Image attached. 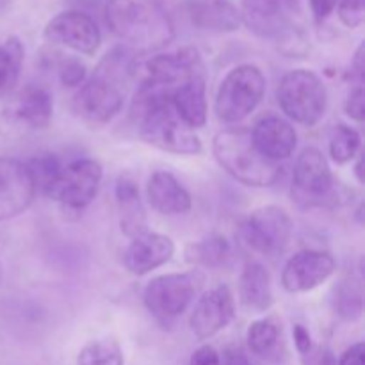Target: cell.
I'll use <instances>...</instances> for the list:
<instances>
[{"label":"cell","instance_id":"6da1fadb","mask_svg":"<svg viewBox=\"0 0 365 365\" xmlns=\"http://www.w3.org/2000/svg\"><path fill=\"white\" fill-rule=\"evenodd\" d=\"M130 118L139 138L175 155H200L203 145L171 103L170 89L139 88L132 100Z\"/></svg>","mask_w":365,"mask_h":365},{"label":"cell","instance_id":"7a4b0ae2","mask_svg":"<svg viewBox=\"0 0 365 365\" xmlns=\"http://www.w3.org/2000/svg\"><path fill=\"white\" fill-rule=\"evenodd\" d=\"M134 59L127 48H114L106 53L93 75L86 78L73 98L75 113L91 123H107L121 110L125 102L123 82L130 78Z\"/></svg>","mask_w":365,"mask_h":365},{"label":"cell","instance_id":"3957f363","mask_svg":"<svg viewBox=\"0 0 365 365\" xmlns=\"http://www.w3.org/2000/svg\"><path fill=\"white\" fill-rule=\"evenodd\" d=\"M110 31L141 52L164 48L175 38V25L159 0H107Z\"/></svg>","mask_w":365,"mask_h":365},{"label":"cell","instance_id":"277c9868","mask_svg":"<svg viewBox=\"0 0 365 365\" xmlns=\"http://www.w3.org/2000/svg\"><path fill=\"white\" fill-rule=\"evenodd\" d=\"M217 164L234 180L248 187H271L282 177L280 163L266 159L255 148L248 128L230 127L217 132L212 141Z\"/></svg>","mask_w":365,"mask_h":365},{"label":"cell","instance_id":"5b68a950","mask_svg":"<svg viewBox=\"0 0 365 365\" xmlns=\"http://www.w3.org/2000/svg\"><path fill=\"white\" fill-rule=\"evenodd\" d=\"M278 106L294 123L314 127L327 114L328 91L317 73L305 68L291 70L278 86Z\"/></svg>","mask_w":365,"mask_h":365},{"label":"cell","instance_id":"8992f818","mask_svg":"<svg viewBox=\"0 0 365 365\" xmlns=\"http://www.w3.org/2000/svg\"><path fill=\"white\" fill-rule=\"evenodd\" d=\"M266 93V77L255 64L235 66L221 81L214 110L220 121L228 125L241 123L260 106Z\"/></svg>","mask_w":365,"mask_h":365},{"label":"cell","instance_id":"52a82bcc","mask_svg":"<svg viewBox=\"0 0 365 365\" xmlns=\"http://www.w3.org/2000/svg\"><path fill=\"white\" fill-rule=\"evenodd\" d=\"M203 75L202 56L195 46H182L175 52L134 57L130 63V78L139 88L173 89L189 78Z\"/></svg>","mask_w":365,"mask_h":365},{"label":"cell","instance_id":"ba28073f","mask_svg":"<svg viewBox=\"0 0 365 365\" xmlns=\"http://www.w3.org/2000/svg\"><path fill=\"white\" fill-rule=\"evenodd\" d=\"M291 195L292 202L302 209L330 207L339 203V185L321 150L310 146L299 153L292 171Z\"/></svg>","mask_w":365,"mask_h":365},{"label":"cell","instance_id":"9c48e42d","mask_svg":"<svg viewBox=\"0 0 365 365\" xmlns=\"http://www.w3.org/2000/svg\"><path fill=\"white\" fill-rule=\"evenodd\" d=\"M202 282L203 277L198 271L160 274L146 284L143 303L160 324H170L195 302Z\"/></svg>","mask_w":365,"mask_h":365},{"label":"cell","instance_id":"30bf717a","mask_svg":"<svg viewBox=\"0 0 365 365\" xmlns=\"http://www.w3.org/2000/svg\"><path fill=\"white\" fill-rule=\"evenodd\" d=\"M292 220L282 207L264 205L252 210L239 225V239L253 253L277 257L292 237Z\"/></svg>","mask_w":365,"mask_h":365},{"label":"cell","instance_id":"8fae6325","mask_svg":"<svg viewBox=\"0 0 365 365\" xmlns=\"http://www.w3.org/2000/svg\"><path fill=\"white\" fill-rule=\"evenodd\" d=\"M103 170L98 160L77 159L61 168L59 173L45 185V195L66 209L82 210L96 198Z\"/></svg>","mask_w":365,"mask_h":365},{"label":"cell","instance_id":"7c38bea8","mask_svg":"<svg viewBox=\"0 0 365 365\" xmlns=\"http://www.w3.org/2000/svg\"><path fill=\"white\" fill-rule=\"evenodd\" d=\"M43 36L48 43L73 50L84 56H95L102 43V34L89 14L82 11H63L46 24Z\"/></svg>","mask_w":365,"mask_h":365},{"label":"cell","instance_id":"4fadbf2b","mask_svg":"<svg viewBox=\"0 0 365 365\" xmlns=\"http://www.w3.org/2000/svg\"><path fill=\"white\" fill-rule=\"evenodd\" d=\"M38 192L27 163L0 157V221L13 220L32 205Z\"/></svg>","mask_w":365,"mask_h":365},{"label":"cell","instance_id":"5bb4252c","mask_svg":"<svg viewBox=\"0 0 365 365\" xmlns=\"http://www.w3.org/2000/svg\"><path fill=\"white\" fill-rule=\"evenodd\" d=\"M299 0H245L241 9L242 24L250 32L264 39H278L294 27Z\"/></svg>","mask_w":365,"mask_h":365},{"label":"cell","instance_id":"9a60e30c","mask_svg":"<svg viewBox=\"0 0 365 365\" xmlns=\"http://www.w3.org/2000/svg\"><path fill=\"white\" fill-rule=\"evenodd\" d=\"M335 273V259L319 250H303L285 262L282 287L291 294H303L323 285Z\"/></svg>","mask_w":365,"mask_h":365},{"label":"cell","instance_id":"2e32d148","mask_svg":"<svg viewBox=\"0 0 365 365\" xmlns=\"http://www.w3.org/2000/svg\"><path fill=\"white\" fill-rule=\"evenodd\" d=\"M235 316L234 294L227 285H216L203 292L192 309L189 327L200 341L212 339L230 324Z\"/></svg>","mask_w":365,"mask_h":365},{"label":"cell","instance_id":"e0dca14e","mask_svg":"<svg viewBox=\"0 0 365 365\" xmlns=\"http://www.w3.org/2000/svg\"><path fill=\"white\" fill-rule=\"evenodd\" d=\"M7 121L27 130H45L53 116V98L45 88L25 86L9 100Z\"/></svg>","mask_w":365,"mask_h":365},{"label":"cell","instance_id":"ac0fdd59","mask_svg":"<svg viewBox=\"0 0 365 365\" xmlns=\"http://www.w3.org/2000/svg\"><path fill=\"white\" fill-rule=\"evenodd\" d=\"M175 255V245L168 235L157 232H143L132 237L123 253V264L128 273L145 277L157 267L170 262Z\"/></svg>","mask_w":365,"mask_h":365},{"label":"cell","instance_id":"d6986e66","mask_svg":"<svg viewBox=\"0 0 365 365\" xmlns=\"http://www.w3.org/2000/svg\"><path fill=\"white\" fill-rule=\"evenodd\" d=\"M255 148L266 159L282 163L294 153L298 146V134L287 120L274 114L262 116L250 130Z\"/></svg>","mask_w":365,"mask_h":365},{"label":"cell","instance_id":"ffe728a7","mask_svg":"<svg viewBox=\"0 0 365 365\" xmlns=\"http://www.w3.org/2000/svg\"><path fill=\"white\" fill-rule=\"evenodd\" d=\"M148 202L153 209L164 216H178L191 210L192 200L187 189L170 171L159 170L152 173L146 185Z\"/></svg>","mask_w":365,"mask_h":365},{"label":"cell","instance_id":"44dd1931","mask_svg":"<svg viewBox=\"0 0 365 365\" xmlns=\"http://www.w3.org/2000/svg\"><path fill=\"white\" fill-rule=\"evenodd\" d=\"M239 302L248 314H264L273 305V285L266 266L248 260L239 277Z\"/></svg>","mask_w":365,"mask_h":365},{"label":"cell","instance_id":"7402d4cb","mask_svg":"<svg viewBox=\"0 0 365 365\" xmlns=\"http://www.w3.org/2000/svg\"><path fill=\"white\" fill-rule=\"evenodd\" d=\"M187 14L203 31L234 32L242 25L241 9L230 0H189Z\"/></svg>","mask_w":365,"mask_h":365},{"label":"cell","instance_id":"603a6c76","mask_svg":"<svg viewBox=\"0 0 365 365\" xmlns=\"http://www.w3.org/2000/svg\"><path fill=\"white\" fill-rule=\"evenodd\" d=\"M170 96L175 110L189 128L195 130L207 123L209 106H207L205 75H196L177 88L170 89Z\"/></svg>","mask_w":365,"mask_h":365},{"label":"cell","instance_id":"cb8c5ba5","mask_svg":"<svg viewBox=\"0 0 365 365\" xmlns=\"http://www.w3.org/2000/svg\"><path fill=\"white\" fill-rule=\"evenodd\" d=\"M114 192H116V202L120 207V225L123 234L128 237H135L146 232V212L134 178L121 175L118 178Z\"/></svg>","mask_w":365,"mask_h":365},{"label":"cell","instance_id":"d4e9b609","mask_svg":"<svg viewBox=\"0 0 365 365\" xmlns=\"http://www.w3.org/2000/svg\"><path fill=\"white\" fill-rule=\"evenodd\" d=\"M232 259V245L221 234H210L209 237L192 242L185 250V260L195 266L225 267Z\"/></svg>","mask_w":365,"mask_h":365},{"label":"cell","instance_id":"484cf974","mask_svg":"<svg viewBox=\"0 0 365 365\" xmlns=\"http://www.w3.org/2000/svg\"><path fill=\"white\" fill-rule=\"evenodd\" d=\"M282 327L274 319H259L250 324L246 342L248 349L260 359H273L280 349Z\"/></svg>","mask_w":365,"mask_h":365},{"label":"cell","instance_id":"4316f807","mask_svg":"<svg viewBox=\"0 0 365 365\" xmlns=\"http://www.w3.org/2000/svg\"><path fill=\"white\" fill-rule=\"evenodd\" d=\"M24 56V45L16 36H9L0 41V95L9 93L18 82Z\"/></svg>","mask_w":365,"mask_h":365},{"label":"cell","instance_id":"83f0119b","mask_svg":"<svg viewBox=\"0 0 365 365\" xmlns=\"http://www.w3.org/2000/svg\"><path fill=\"white\" fill-rule=\"evenodd\" d=\"M334 310L341 319L356 321L364 312L362 284L355 277L341 280L334 292Z\"/></svg>","mask_w":365,"mask_h":365},{"label":"cell","instance_id":"f1b7e54d","mask_svg":"<svg viewBox=\"0 0 365 365\" xmlns=\"http://www.w3.org/2000/svg\"><path fill=\"white\" fill-rule=\"evenodd\" d=\"M330 157L337 164L353 163L360 155L362 148V138L359 130L346 123H339L330 135Z\"/></svg>","mask_w":365,"mask_h":365},{"label":"cell","instance_id":"f546056e","mask_svg":"<svg viewBox=\"0 0 365 365\" xmlns=\"http://www.w3.org/2000/svg\"><path fill=\"white\" fill-rule=\"evenodd\" d=\"M125 355L114 339H95L81 349L77 365H123Z\"/></svg>","mask_w":365,"mask_h":365},{"label":"cell","instance_id":"4dcf8cb0","mask_svg":"<svg viewBox=\"0 0 365 365\" xmlns=\"http://www.w3.org/2000/svg\"><path fill=\"white\" fill-rule=\"evenodd\" d=\"M57 73H59L61 82L68 88H81L88 78L86 64L77 57H63L57 64Z\"/></svg>","mask_w":365,"mask_h":365},{"label":"cell","instance_id":"1f68e13d","mask_svg":"<svg viewBox=\"0 0 365 365\" xmlns=\"http://www.w3.org/2000/svg\"><path fill=\"white\" fill-rule=\"evenodd\" d=\"M277 41L287 57H305L309 53V39L305 38V32L298 29V25L284 32Z\"/></svg>","mask_w":365,"mask_h":365},{"label":"cell","instance_id":"d6a6232c","mask_svg":"<svg viewBox=\"0 0 365 365\" xmlns=\"http://www.w3.org/2000/svg\"><path fill=\"white\" fill-rule=\"evenodd\" d=\"M339 18L349 29H359L365 20V0H341Z\"/></svg>","mask_w":365,"mask_h":365},{"label":"cell","instance_id":"836d02e7","mask_svg":"<svg viewBox=\"0 0 365 365\" xmlns=\"http://www.w3.org/2000/svg\"><path fill=\"white\" fill-rule=\"evenodd\" d=\"M346 114H348L351 120H355L356 123H364L365 120V93H364V84H355V88L349 91L348 98L344 103Z\"/></svg>","mask_w":365,"mask_h":365},{"label":"cell","instance_id":"e575fe53","mask_svg":"<svg viewBox=\"0 0 365 365\" xmlns=\"http://www.w3.org/2000/svg\"><path fill=\"white\" fill-rule=\"evenodd\" d=\"M189 365H221V356L212 346H202L192 353Z\"/></svg>","mask_w":365,"mask_h":365},{"label":"cell","instance_id":"d590c367","mask_svg":"<svg viewBox=\"0 0 365 365\" xmlns=\"http://www.w3.org/2000/svg\"><path fill=\"white\" fill-rule=\"evenodd\" d=\"M292 339H294V346L302 355H309L312 351V335L307 330L303 324H294L292 328Z\"/></svg>","mask_w":365,"mask_h":365},{"label":"cell","instance_id":"8d00e7d4","mask_svg":"<svg viewBox=\"0 0 365 365\" xmlns=\"http://www.w3.org/2000/svg\"><path fill=\"white\" fill-rule=\"evenodd\" d=\"M337 365H365V346L364 342L349 346L339 359Z\"/></svg>","mask_w":365,"mask_h":365},{"label":"cell","instance_id":"74e56055","mask_svg":"<svg viewBox=\"0 0 365 365\" xmlns=\"http://www.w3.org/2000/svg\"><path fill=\"white\" fill-rule=\"evenodd\" d=\"M310 11L317 21H323L330 16L339 6V0H309Z\"/></svg>","mask_w":365,"mask_h":365},{"label":"cell","instance_id":"f35d334b","mask_svg":"<svg viewBox=\"0 0 365 365\" xmlns=\"http://www.w3.org/2000/svg\"><path fill=\"white\" fill-rule=\"evenodd\" d=\"M221 365H253L250 356L246 355L245 349L239 346H228L223 351V359H221Z\"/></svg>","mask_w":365,"mask_h":365},{"label":"cell","instance_id":"ab89813d","mask_svg":"<svg viewBox=\"0 0 365 365\" xmlns=\"http://www.w3.org/2000/svg\"><path fill=\"white\" fill-rule=\"evenodd\" d=\"M319 365H337V359L334 356V353L331 351H324L323 355H321L319 359Z\"/></svg>","mask_w":365,"mask_h":365},{"label":"cell","instance_id":"60d3db41","mask_svg":"<svg viewBox=\"0 0 365 365\" xmlns=\"http://www.w3.org/2000/svg\"><path fill=\"white\" fill-rule=\"evenodd\" d=\"M355 175L356 178H359V182L362 184L364 182V177H362V157H356V164H355Z\"/></svg>","mask_w":365,"mask_h":365}]
</instances>
